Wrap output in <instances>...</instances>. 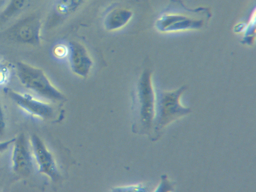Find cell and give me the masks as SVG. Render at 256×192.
Listing matches in <instances>:
<instances>
[{"instance_id":"2","label":"cell","mask_w":256,"mask_h":192,"mask_svg":"<svg viewBox=\"0 0 256 192\" xmlns=\"http://www.w3.org/2000/svg\"><path fill=\"white\" fill-rule=\"evenodd\" d=\"M15 70L20 82L26 88L54 102L64 99L62 94L52 84L42 70L22 62L16 63Z\"/></svg>"},{"instance_id":"11","label":"cell","mask_w":256,"mask_h":192,"mask_svg":"<svg viewBox=\"0 0 256 192\" xmlns=\"http://www.w3.org/2000/svg\"><path fill=\"white\" fill-rule=\"evenodd\" d=\"M84 0H56L54 10L62 16H66L72 13Z\"/></svg>"},{"instance_id":"10","label":"cell","mask_w":256,"mask_h":192,"mask_svg":"<svg viewBox=\"0 0 256 192\" xmlns=\"http://www.w3.org/2000/svg\"><path fill=\"white\" fill-rule=\"evenodd\" d=\"M132 12L127 8H116L109 12L105 16L104 26L108 31H115L122 28L131 20Z\"/></svg>"},{"instance_id":"12","label":"cell","mask_w":256,"mask_h":192,"mask_svg":"<svg viewBox=\"0 0 256 192\" xmlns=\"http://www.w3.org/2000/svg\"><path fill=\"white\" fill-rule=\"evenodd\" d=\"M32 0H11L2 12V16L4 18H10L26 8Z\"/></svg>"},{"instance_id":"1","label":"cell","mask_w":256,"mask_h":192,"mask_svg":"<svg viewBox=\"0 0 256 192\" xmlns=\"http://www.w3.org/2000/svg\"><path fill=\"white\" fill-rule=\"evenodd\" d=\"M186 87L183 86L172 92L158 91L156 93L154 116L152 126L155 139L161 131L172 122L191 112L190 108L183 106L180 97Z\"/></svg>"},{"instance_id":"15","label":"cell","mask_w":256,"mask_h":192,"mask_svg":"<svg viewBox=\"0 0 256 192\" xmlns=\"http://www.w3.org/2000/svg\"><path fill=\"white\" fill-rule=\"evenodd\" d=\"M114 191H132V192H139V191H146V187L142 184H132L130 186L116 188Z\"/></svg>"},{"instance_id":"5","label":"cell","mask_w":256,"mask_h":192,"mask_svg":"<svg viewBox=\"0 0 256 192\" xmlns=\"http://www.w3.org/2000/svg\"><path fill=\"white\" fill-rule=\"evenodd\" d=\"M30 144L38 172L46 175L53 182L58 180L60 174L56 164L43 141L36 134H32L30 137Z\"/></svg>"},{"instance_id":"8","label":"cell","mask_w":256,"mask_h":192,"mask_svg":"<svg viewBox=\"0 0 256 192\" xmlns=\"http://www.w3.org/2000/svg\"><path fill=\"white\" fill-rule=\"evenodd\" d=\"M67 59L70 68L75 74L86 78L92 66V60L86 48L81 44L72 41L68 44Z\"/></svg>"},{"instance_id":"13","label":"cell","mask_w":256,"mask_h":192,"mask_svg":"<svg viewBox=\"0 0 256 192\" xmlns=\"http://www.w3.org/2000/svg\"><path fill=\"white\" fill-rule=\"evenodd\" d=\"M54 55L58 59L64 60L67 58L68 54V44H56L53 50Z\"/></svg>"},{"instance_id":"4","label":"cell","mask_w":256,"mask_h":192,"mask_svg":"<svg viewBox=\"0 0 256 192\" xmlns=\"http://www.w3.org/2000/svg\"><path fill=\"white\" fill-rule=\"evenodd\" d=\"M182 12H172L167 8L156 22L158 29L160 31H173L201 28L204 18H196L200 16L209 13L208 8H199L190 10L182 5Z\"/></svg>"},{"instance_id":"17","label":"cell","mask_w":256,"mask_h":192,"mask_svg":"<svg viewBox=\"0 0 256 192\" xmlns=\"http://www.w3.org/2000/svg\"><path fill=\"white\" fill-rule=\"evenodd\" d=\"M5 128L4 112L0 104V136L3 134Z\"/></svg>"},{"instance_id":"3","label":"cell","mask_w":256,"mask_h":192,"mask_svg":"<svg viewBox=\"0 0 256 192\" xmlns=\"http://www.w3.org/2000/svg\"><path fill=\"white\" fill-rule=\"evenodd\" d=\"M135 92L134 102L138 119L143 129L146 131L152 128L156 104V92L151 72L148 70H145L140 76Z\"/></svg>"},{"instance_id":"16","label":"cell","mask_w":256,"mask_h":192,"mask_svg":"<svg viewBox=\"0 0 256 192\" xmlns=\"http://www.w3.org/2000/svg\"><path fill=\"white\" fill-rule=\"evenodd\" d=\"M173 186L168 180V177L165 175L162 176V182L156 191H170L172 190Z\"/></svg>"},{"instance_id":"14","label":"cell","mask_w":256,"mask_h":192,"mask_svg":"<svg viewBox=\"0 0 256 192\" xmlns=\"http://www.w3.org/2000/svg\"><path fill=\"white\" fill-rule=\"evenodd\" d=\"M11 75L10 68L5 64L0 63V86L6 84Z\"/></svg>"},{"instance_id":"7","label":"cell","mask_w":256,"mask_h":192,"mask_svg":"<svg viewBox=\"0 0 256 192\" xmlns=\"http://www.w3.org/2000/svg\"><path fill=\"white\" fill-rule=\"evenodd\" d=\"M10 97L22 109L32 116L48 118L53 114V109L48 103L36 98L28 94L9 90Z\"/></svg>"},{"instance_id":"18","label":"cell","mask_w":256,"mask_h":192,"mask_svg":"<svg viewBox=\"0 0 256 192\" xmlns=\"http://www.w3.org/2000/svg\"><path fill=\"white\" fill-rule=\"evenodd\" d=\"M14 138L4 142H0V152L4 150L6 148H7L10 144H12L14 140Z\"/></svg>"},{"instance_id":"9","label":"cell","mask_w":256,"mask_h":192,"mask_svg":"<svg viewBox=\"0 0 256 192\" xmlns=\"http://www.w3.org/2000/svg\"><path fill=\"white\" fill-rule=\"evenodd\" d=\"M40 23L34 18L24 20L12 28V36L20 42L30 44L40 42Z\"/></svg>"},{"instance_id":"6","label":"cell","mask_w":256,"mask_h":192,"mask_svg":"<svg viewBox=\"0 0 256 192\" xmlns=\"http://www.w3.org/2000/svg\"><path fill=\"white\" fill-rule=\"evenodd\" d=\"M12 156V168L17 174L28 176L33 169L32 152L30 142L23 133L15 138Z\"/></svg>"}]
</instances>
